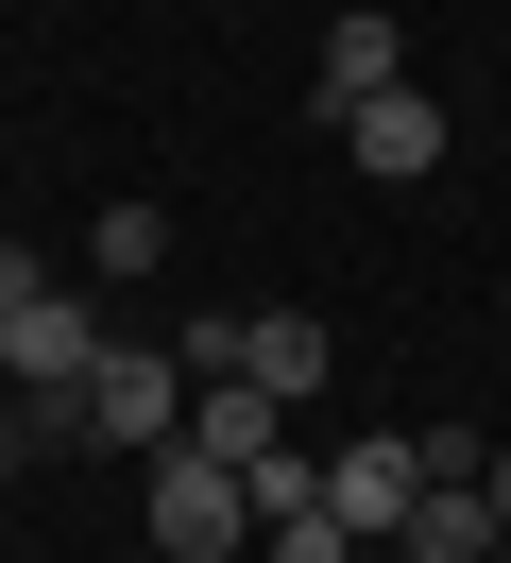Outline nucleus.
<instances>
[{"label": "nucleus", "mask_w": 511, "mask_h": 563, "mask_svg": "<svg viewBox=\"0 0 511 563\" xmlns=\"http://www.w3.org/2000/svg\"><path fill=\"white\" fill-rule=\"evenodd\" d=\"M102 342H120V324H102V274H34L18 308H0V393L52 427L68 393H86V358H102Z\"/></svg>", "instance_id": "f257e3e1"}, {"label": "nucleus", "mask_w": 511, "mask_h": 563, "mask_svg": "<svg viewBox=\"0 0 511 563\" xmlns=\"http://www.w3.org/2000/svg\"><path fill=\"white\" fill-rule=\"evenodd\" d=\"M136 529H154V563H238L256 547V478L204 444H154L136 461Z\"/></svg>", "instance_id": "f03ea898"}, {"label": "nucleus", "mask_w": 511, "mask_h": 563, "mask_svg": "<svg viewBox=\"0 0 511 563\" xmlns=\"http://www.w3.org/2000/svg\"><path fill=\"white\" fill-rule=\"evenodd\" d=\"M68 444H120V461H154L170 444V427H188V358H170V342H102L86 358V393H68Z\"/></svg>", "instance_id": "7ed1b4c3"}, {"label": "nucleus", "mask_w": 511, "mask_h": 563, "mask_svg": "<svg viewBox=\"0 0 511 563\" xmlns=\"http://www.w3.org/2000/svg\"><path fill=\"white\" fill-rule=\"evenodd\" d=\"M409 495H426V427H358V444H324V512L358 529V547H392Z\"/></svg>", "instance_id": "20e7f679"}, {"label": "nucleus", "mask_w": 511, "mask_h": 563, "mask_svg": "<svg viewBox=\"0 0 511 563\" xmlns=\"http://www.w3.org/2000/svg\"><path fill=\"white\" fill-rule=\"evenodd\" d=\"M324 137L358 154L375 188H426V172H443V103H426V86H375V103H341Z\"/></svg>", "instance_id": "39448f33"}, {"label": "nucleus", "mask_w": 511, "mask_h": 563, "mask_svg": "<svg viewBox=\"0 0 511 563\" xmlns=\"http://www.w3.org/2000/svg\"><path fill=\"white\" fill-rule=\"evenodd\" d=\"M375 86H409V18H392V0H341V18H324V69H307V103H375Z\"/></svg>", "instance_id": "423d86ee"}, {"label": "nucleus", "mask_w": 511, "mask_h": 563, "mask_svg": "<svg viewBox=\"0 0 511 563\" xmlns=\"http://www.w3.org/2000/svg\"><path fill=\"white\" fill-rule=\"evenodd\" d=\"M238 376H256L273 410H307V393L341 376V342H324V308H238Z\"/></svg>", "instance_id": "0eeeda50"}, {"label": "nucleus", "mask_w": 511, "mask_h": 563, "mask_svg": "<svg viewBox=\"0 0 511 563\" xmlns=\"http://www.w3.org/2000/svg\"><path fill=\"white\" fill-rule=\"evenodd\" d=\"M170 444H204V461H238V478H256V461L290 444V410H273L256 376H188V427H170Z\"/></svg>", "instance_id": "6e6552de"}, {"label": "nucleus", "mask_w": 511, "mask_h": 563, "mask_svg": "<svg viewBox=\"0 0 511 563\" xmlns=\"http://www.w3.org/2000/svg\"><path fill=\"white\" fill-rule=\"evenodd\" d=\"M477 547H511L477 478H426V495H409V529H392V563H477Z\"/></svg>", "instance_id": "1a4fd4ad"}, {"label": "nucleus", "mask_w": 511, "mask_h": 563, "mask_svg": "<svg viewBox=\"0 0 511 563\" xmlns=\"http://www.w3.org/2000/svg\"><path fill=\"white\" fill-rule=\"evenodd\" d=\"M256 547H273V563H375V547H358V529H341V512H324V495H290V512H256Z\"/></svg>", "instance_id": "9d476101"}, {"label": "nucleus", "mask_w": 511, "mask_h": 563, "mask_svg": "<svg viewBox=\"0 0 511 563\" xmlns=\"http://www.w3.org/2000/svg\"><path fill=\"white\" fill-rule=\"evenodd\" d=\"M154 256H170L154 206H102V222H86V274H154Z\"/></svg>", "instance_id": "9b49d317"}, {"label": "nucleus", "mask_w": 511, "mask_h": 563, "mask_svg": "<svg viewBox=\"0 0 511 563\" xmlns=\"http://www.w3.org/2000/svg\"><path fill=\"white\" fill-rule=\"evenodd\" d=\"M477 495H495V529H511V444H477Z\"/></svg>", "instance_id": "f8f14e48"}, {"label": "nucleus", "mask_w": 511, "mask_h": 563, "mask_svg": "<svg viewBox=\"0 0 511 563\" xmlns=\"http://www.w3.org/2000/svg\"><path fill=\"white\" fill-rule=\"evenodd\" d=\"M18 444H34V410H18V393H0V478H18Z\"/></svg>", "instance_id": "ddd939ff"}, {"label": "nucleus", "mask_w": 511, "mask_h": 563, "mask_svg": "<svg viewBox=\"0 0 511 563\" xmlns=\"http://www.w3.org/2000/svg\"><path fill=\"white\" fill-rule=\"evenodd\" d=\"M18 290H34V256H18V240H0V308H18Z\"/></svg>", "instance_id": "4468645a"}, {"label": "nucleus", "mask_w": 511, "mask_h": 563, "mask_svg": "<svg viewBox=\"0 0 511 563\" xmlns=\"http://www.w3.org/2000/svg\"><path fill=\"white\" fill-rule=\"evenodd\" d=\"M477 563H511V547H477Z\"/></svg>", "instance_id": "2eb2a0df"}, {"label": "nucleus", "mask_w": 511, "mask_h": 563, "mask_svg": "<svg viewBox=\"0 0 511 563\" xmlns=\"http://www.w3.org/2000/svg\"><path fill=\"white\" fill-rule=\"evenodd\" d=\"M375 563H392V547H375Z\"/></svg>", "instance_id": "dca6fc26"}]
</instances>
